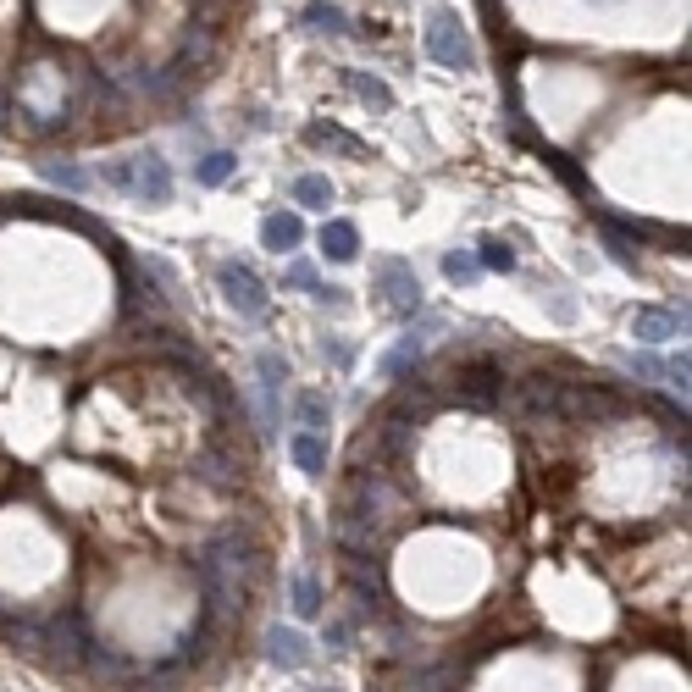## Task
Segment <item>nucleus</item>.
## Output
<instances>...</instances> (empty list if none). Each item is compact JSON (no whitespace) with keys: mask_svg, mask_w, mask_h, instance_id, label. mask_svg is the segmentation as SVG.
I'll list each match as a JSON object with an SVG mask.
<instances>
[{"mask_svg":"<svg viewBox=\"0 0 692 692\" xmlns=\"http://www.w3.org/2000/svg\"><path fill=\"white\" fill-rule=\"evenodd\" d=\"M454 399L471 410H493L504 399V366L493 355H471L454 366Z\"/></svg>","mask_w":692,"mask_h":692,"instance_id":"f257e3e1","label":"nucleus"},{"mask_svg":"<svg viewBox=\"0 0 692 692\" xmlns=\"http://www.w3.org/2000/svg\"><path fill=\"white\" fill-rule=\"evenodd\" d=\"M216 283H222V299H227V305H233L239 316H250V322H261L266 305H272V299H266V283H261V277H255L244 261H222V266H216Z\"/></svg>","mask_w":692,"mask_h":692,"instance_id":"f03ea898","label":"nucleus"},{"mask_svg":"<svg viewBox=\"0 0 692 692\" xmlns=\"http://www.w3.org/2000/svg\"><path fill=\"white\" fill-rule=\"evenodd\" d=\"M427 56L443 61V67H454V72L477 67V50H471V39H466V28H460V17H454V12H438L427 23Z\"/></svg>","mask_w":692,"mask_h":692,"instance_id":"7ed1b4c3","label":"nucleus"},{"mask_svg":"<svg viewBox=\"0 0 692 692\" xmlns=\"http://www.w3.org/2000/svg\"><path fill=\"white\" fill-rule=\"evenodd\" d=\"M377 283H382V299H388V311L394 316H416L421 311V283H416V272H410L405 261H377Z\"/></svg>","mask_w":692,"mask_h":692,"instance_id":"20e7f679","label":"nucleus"},{"mask_svg":"<svg viewBox=\"0 0 692 692\" xmlns=\"http://www.w3.org/2000/svg\"><path fill=\"white\" fill-rule=\"evenodd\" d=\"M78 670H89L95 681H111V687H139V681H144L139 659H128L122 648H100V643H89V654H84V665H78Z\"/></svg>","mask_w":692,"mask_h":692,"instance_id":"39448f33","label":"nucleus"},{"mask_svg":"<svg viewBox=\"0 0 692 692\" xmlns=\"http://www.w3.org/2000/svg\"><path fill=\"white\" fill-rule=\"evenodd\" d=\"M128 189L150 205H167L172 200V167L156 156V150H150V156H133L128 161Z\"/></svg>","mask_w":692,"mask_h":692,"instance_id":"423d86ee","label":"nucleus"},{"mask_svg":"<svg viewBox=\"0 0 692 692\" xmlns=\"http://www.w3.org/2000/svg\"><path fill=\"white\" fill-rule=\"evenodd\" d=\"M261 244L272 255H288V250H299V244H305V222H299L294 211H272L261 222Z\"/></svg>","mask_w":692,"mask_h":692,"instance_id":"0eeeda50","label":"nucleus"},{"mask_svg":"<svg viewBox=\"0 0 692 692\" xmlns=\"http://www.w3.org/2000/svg\"><path fill=\"white\" fill-rule=\"evenodd\" d=\"M676 333H681L676 311H654V305H643V311L632 316V338H643V344H670Z\"/></svg>","mask_w":692,"mask_h":692,"instance_id":"6e6552de","label":"nucleus"},{"mask_svg":"<svg viewBox=\"0 0 692 692\" xmlns=\"http://www.w3.org/2000/svg\"><path fill=\"white\" fill-rule=\"evenodd\" d=\"M288 454H294V466L305 471V477H327V438L322 432H294Z\"/></svg>","mask_w":692,"mask_h":692,"instance_id":"1a4fd4ad","label":"nucleus"},{"mask_svg":"<svg viewBox=\"0 0 692 692\" xmlns=\"http://www.w3.org/2000/svg\"><path fill=\"white\" fill-rule=\"evenodd\" d=\"M266 648H272V665H288V670H299L311 659V643L299 632H288V626H272V632H266Z\"/></svg>","mask_w":692,"mask_h":692,"instance_id":"9d476101","label":"nucleus"},{"mask_svg":"<svg viewBox=\"0 0 692 692\" xmlns=\"http://www.w3.org/2000/svg\"><path fill=\"white\" fill-rule=\"evenodd\" d=\"M322 250H327V261H355V255H360V227L344 222V216L327 222L322 227Z\"/></svg>","mask_w":692,"mask_h":692,"instance_id":"9b49d317","label":"nucleus"},{"mask_svg":"<svg viewBox=\"0 0 692 692\" xmlns=\"http://www.w3.org/2000/svg\"><path fill=\"white\" fill-rule=\"evenodd\" d=\"M233 172H239V156H233V150H211V156H205L200 167H194V183L216 189V183H227Z\"/></svg>","mask_w":692,"mask_h":692,"instance_id":"f8f14e48","label":"nucleus"},{"mask_svg":"<svg viewBox=\"0 0 692 692\" xmlns=\"http://www.w3.org/2000/svg\"><path fill=\"white\" fill-rule=\"evenodd\" d=\"M349 89H355L371 111H394V89L382 84V78H371V72H349Z\"/></svg>","mask_w":692,"mask_h":692,"instance_id":"ddd939ff","label":"nucleus"},{"mask_svg":"<svg viewBox=\"0 0 692 692\" xmlns=\"http://www.w3.org/2000/svg\"><path fill=\"white\" fill-rule=\"evenodd\" d=\"M39 172H45L56 189H67V194H84V189H89V172H84V167H72V161H39Z\"/></svg>","mask_w":692,"mask_h":692,"instance_id":"4468645a","label":"nucleus"},{"mask_svg":"<svg viewBox=\"0 0 692 692\" xmlns=\"http://www.w3.org/2000/svg\"><path fill=\"white\" fill-rule=\"evenodd\" d=\"M288 593H294V615H299V621H316V615H322V587H316V576H294Z\"/></svg>","mask_w":692,"mask_h":692,"instance_id":"2eb2a0df","label":"nucleus"},{"mask_svg":"<svg viewBox=\"0 0 692 692\" xmlns=\"http://www.w3.org/2000/svg\"><path fill=\"white\" fill-rule=\"evenodd\" d=\"M294 200L311 205V211H327V205H333V183L316 178V172H305V178H294Z\"/></svg>","mask_w":692,"mask_h":692,"instance_id":"dca6fc26","label":"nucleus"},{"mask_svg":"<svg viewBox=\"0 0 692 692\" xmlns=\"http://www.w3.org/2000/svg\"><path fill=\"white\" fill-rule=\"evenodd\" d=\"M305 139L327 144V150H344V156H360V139H349V133L333 128V122H311V128H305Z\"/></svg>","mask_w":692,"mask_h":692,"instance_id":"f3484780","label":"nucleus"},{"mask_svg":"<svg viewBox=\"0 0 692 692\" xmlns=\"http://www.w3.org/2000/svg\"><path fill=\"white\" fill-rule=\"evenodd\" d=\"M421 360V338L416 333H405V344L394 349V355H382V377H405L410 366Z\"/></svg>","mask_w":692,"mask_h":692,"instance_id":"a211bd4d","label":"nucleus"},{"mask_svg":"<svg viewBox=\"0 0 692 692\" xmlns=\"http://www.w3.org/2000/svg\"><path fill=\"white\" fill-rule=\"evenodd\" d=\"M305 23H311V28H322V34H349V17L338 12V6H327V0L305 6Z\"/></svg>","mask_w":692,"mask_h":692,"instance_id":"6ab92c4d","label":"nucleus"},{"mask_svg":"<svg viewBox=\"0 0 692 692\" xmlns=\"http://www.w3.org/2000/svg\"><path fill=\"white\" fill-rule=\"evenodd\" d=\"M294 410H299V421H305V432H322V427H327V416H333V405H327L322 394H299V399H294Z\"/></svg>","mask_w":692,"mask_h":692,"instance_id":"aec40b11","label":"nucleus"},{"mask_svg":"<svg viewBox=\"0 0 692 692\" xmlns=\"http://www.w3.org/2000/svg\"><path fill=\"white\" fill-rule=\"evenodd\" d=\"M477 250H482L477 266H488V272H515V250H510L504 239H482Z\"/></svg>","mask_w":692,"mask_h":692,"instance_id":"412c9836","label":"nucleus"},{"mask_svg":"<svg viewBox=\"0 0 692 692\" xmlns=\"http://www.w3.org/2000/svg\"><path fill=\"white\" fill-rule=\"evenodd\" d=\"M443 272H449V283H471V277H477L482 266H477V255H466V250H449V255H443Z\"/></svg>","mask_w":692,"mask_h":692,"instance_id":"4be33fe9","label":"nucleus"},{"mask_svg":"<svg viewBox=\"0 0 692 692\" xmlns=\"http://www.w3.org/2000/svg\"><path fill=\"white\" fill-rule=\"evenodd\" d=\"M255 366H261V377H266V394H277V388L288 382V360L283 355H261Z\"/></svg>","mask_w":692,"mask_h":692,"instance_id":"5701e85b","label":"nucleus"},{"mask_svg":"<svg viewBox=\"0 0 692 692\" xmlns=\"http://www.w3.org/2000/svg\"><path fill=\"white\" fill-rule=\"evenodd\" d=\"M283 283H288V288H316V272H311L305 261H294V266L283 272Z\"/></svg>","mask_w":692,"mask_h":692,"instance_id":"b1692460","label":"nucleus"},{"mask_svg":"<svg viewBox=\"0 0 692 692\" xmlns=\"http://www.w3.org/2000/svg\"><path fill=\"white\" fill-rule=\"evenodd\" d=\"M316 299H322L327 311H344V305H349V294H344V288H327V283H316Z\"/></svg>","mask_w":692,"mask_h":692,"instance_id":"393cba45","label":"nucleus"},{"mask_svg":"<svg viewBox=\"0 0 692 692\" xmlns=\"http://www.w3.org/2000/svg\"><path fill=\"white\" fill-rule=\"evenodd\" d=\"M349 637H355V632H349V621H333V626H327V648H349Z\"/></svg>","mask_w":692,"mask_h":692,"instance_id":"a878e982","label":"nucleus"},{"mask_svg":"<svg viewBox=\"0 0 692 692\" xmlns=\"http://www.w3.org/2000/svg\"><path fill=\"white\" fill-rule=\"evenodd\" d=\"M322 349L333 355V366H349V360H355V355H349V344H338V338H333V344H322Z\"/></svg>","mask_w":692,"mask_h":692,"instance_id":"bb28decb","label":"nucleus"}]
</instances>
